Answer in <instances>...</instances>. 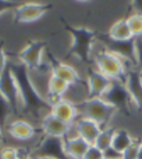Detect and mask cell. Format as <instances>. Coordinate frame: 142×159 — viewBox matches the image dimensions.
Wrapping results in <instances>:
<instances>
[{
    "label": "cell",
    "instance_id": "6da1fadb",
    "mask_svg": "<svg viewBox=\"0 0 142 159\" xmlns=\"http://www.w3.org/2000/svg\"><path fill=\"white\" fill-rule=\"evenodd\" d=\"M9 64L17 81L21 107L32 115H39L45 111H49L50 113L52 104L40 94L33 83L29 70L20 62H9Z\"/></svg>",
    "mask_w": 142,
    "mask_h": 159
},
{
    "label": "cell",
    "instance_id": "5bb4252c",
    "mask_svg": "<svg viewBox=\"0 0 142 159\" xmlns=\"http://www.w3.org/2000/svg\"><path fill=\"white\" fill-rule=\"evenodd\" d=\"M7 132L11 137L17 140H30L36 136V128L33 125L25 119H16L13 122L9 123L7 126Z\"/></svg>",
    "mask_w": 142,
    "mask_h": 159
},
{
    "label": "cell",
    "instance_id": "9c48e42d",
    "mask_svg": "<svg viewBox=\"0 0 142 159\" xmlns=\"http://www.w3.org/2000/svg\"><path fill=\"white\" fill-rule=\"evenodd\" d=\"M36 152L39 154V156L51 157L55 159H71L66 154L63 138H60V137L45 135V137L36 147Z\"/></svg>",
    "mask_w": 142,
    "mask_h": 159
},
{
    "label": "cell",
    "instance_id": "52a82bcc",
    "mask_svg": "<svg viewBox=\"0 0 142 159\" xmlns=\"http://www.w3.org/2000/svg\"><path fill=\"white\" fill-rule=\"evenodd\" d=\"M52 7L51 3L41 2H25L20 3L13 10V20L17 23L35 22L45 16L47 11Z\"/></svg>",
    "mask_w": 142,
    "mask_h": 159
},
{
    "label": "cell",
    "instance_id": "e0dca14e",
    "mask_svg": "<svg viewBox=\"0 0 142 159\" xmlns=\"http://www.w3.org/2000/svg\"><path fill=\"white\" fill-rule=\"evenodd\" d=\"M109 38L115 42H129L130 40L133 39V35L130 27L128 25L127 19H120L115 21L111 28L109 29Z\"/></svg>",
    "mask_w": 142,
    "mask_h": 159
},
{
    "label": "cell",
    "instance_id": "ffe728a7",
    "mask_svg": "<svg viewBox=\"0 0 142 159\" xmlns=\"http://www.w3.org/2000/svg\"><path fill=\"white\" fill-rule=\"evenodd\" d=\"M127 21L133 38L142 37V13H132L127 18Z\"/></svg>",
    "mask_w": 142,
    "mask_h": 159
},
{
    "label": "cell",
    "instance_id": "44dd1931",
    "mask_svg": "<svg viewBox=\"0 0 142 159\" xmlns=\"http://www.w3.org/2000/svg\"><path fill=\"white\" fill-rule=\"evenodd\" d=\"M10 114H12V111L10 108V105L3 98L2 95L0 94V126H1V128L5 126Z\"/></svg>",
    "mask_w": 142,
    "mask_h": 159
},
{
    "label": "cell",
    "instance_id": "5b68a950",
    "mask_svg": "<svg viewBox=\"0 0 142 159\" xmlns=\"http://www.w3.org/2000/svg\"><path fill=\"white\" fill-rule=\"evenodd\" d=\"M46 52V43L39 40H33L28 42L17 54V59L23 64L30 72L37 71L42 66L43 55Z\"/></svg>",
    "mask_w": 142,
    "mask_h": 159
},
{
    "label": "cell",
    "instance_id": "8992f818",
    "mask_svg": "<svg viewBox=\"0 0 142 159\" xmlns=\"http://www.w3.org/2000/svg\"><path fill=\"white\" fill-rule=\"evenodd\" d=\"M0 94L10 105L13 115H18L20 112V93L18 89L17 81L12 74L10 64L7 69L0 74Z\"/></svg>",
    "mask_w": 142,
    "mask_h": 159
},
{
    "label": "cell",
    "instance_id": "484cf974",
    "mask_svg": "<svg viewBox=\"0 0 142 159\" xmlns=\"http://www.w3.org/2000/svg\"><path fill=\"white\" fill-rule=\"evenodd\" d=\"M8 65H9V63H8V57L5 51L3 42H0V74L7 69Z\"/></svg>",
    "mask_w": 142,
    "mask_h": 159
},
{
    "label": "cell",
    "instance_id": "9a60e30c",
    "mask_svg": "<svg viewBox=\"0 0 142 159\" xmlns=\"http://www.w3.org/2000/svg\"><path fill=\"white\" fill-rule=\"evenodd\" d=\"M63 146L65 152L68 157L71 159H82L91 144L81 138L80 136L65 137L63 138Z\"/></svg>",
    "mask_w": 142,
    "mask_h": 159
},
{
    "label": "cell",
    "instance_id": "603a6c76",
    "mask_svg": "<svg viewBox=\"0 0 142 159\" xmlns=\"http://www.w3.org/2000/svg\"><path fill=\"white\" fill-rule=\"evenodd\" d=\"M140 143H141L140 140L135 139V142L132 143V145L122 154V159H137Z\"/></svg>",
    "mask_w": 142,
    "mask_h": 159
},
{
    "label": "cell",
    "instance_id": "277c9868",
    "mask_svg": "<svg viewBox=\"0 0 142 159\" xmlns=\"http://www.w3.org/2000/svg\"><path fill=\"white\" fill-rule=\"evenodd\" d=\"M95 64L98 71L113 82H122L125 77V65L117 52L103 50L95 55Z\"/></svg>",
    "mask_w": 142,
    "mask_h": 159
},
{
    "label": "cell",
    "instance_id": "cb8c5ba5",
    "mask_svg": "<svg viewBox=\"0 0 142 159\" xmlns=\"http://www.w3.org/2000/svg\"><path fill=\"white\" fill-rule=\"evenodd\" d=\"M103 158H105V152L102 150H100L95 145H91L82 159H103Z\"/></svg>",
    "mask_w": 142,
    "mask_h": 159
},
{
    "label": "cell",
    "instance_id": "4dcf8cb0",
    "mask_svg": "<svg viewBox=\"0 0 142 159\" xmlns=\"http://www.w3.org/2000/svg\"><path fill=\"white\" fill-rule=\"evenodd\" d=\"M103 159H122V157H115V158H112V157H105Z\"/></svg>",
    "mask_w": 142,
    "mask_h": 159
},
{
    "label": "cell",
    "instance_id": "3957f363",
    "mask_svg": "<svg viewBox=\"0 0 142 159\" xmlns=\"http://www.w3.org/2000/svg\"><path fill=\"white\" fill-rule=\"evenodd\" d=\"M61 22L63 23L65 29L72 38V43L68 51V55L78 57L86 63L89 62L91 47H92L93 39H95L93 31L83 27H72L68 25L63 18H61Z\"/></svg>",
    "mask_w": 142,
    "mask_h": 159
},
{
    "label": "cell",
    "instance_id": "4316f807",
    "mask_svg": "<svg viewBox=\"0 0 142 159\" xmlns=\"http://www.w3.org/2000/svg\"><path fill=\"white\" fill-rule=\"evenodd\" d=\"M17 159H30V154H29V152H28L27 149H23V150H22V154L20 155V156L18 157Z\"/></svg>",
    "mask_w": 142,
    "mask_h": 159
},
{
    "label": "cell",
    "instance_id": "2e32d148",
    "mask_svg": "<svg viewBox=\"0 0 142 159\" xmlns=\"http://www.w3.org/2000/svg\"><path fill=\"white\" fill-rule=\"evenodd\" d=\"M70 86L71 85L66 82V81L55 76V75H51L50 79L48 80L47 84V99L52 104V103L57 102L59 99L65 98L66 93L69 91Z\"/></svg>",
    "mask_w": 142,
    "mask_h": 159
},
{
    "label": "cell",
    "instance_id": "7402d4cb",
    "mask_svg": "<svg viewBox=\"0 0 142 159\" xmlns=\"http://www.w3.org/2000/svg\"><path fill=\"white\" fill-rule=\"evenodd\" d=\"M23 148H15V147H2L0 152V159H17L22 154Z\"/></svg>",
    "mask_w": 142,
    "mask_h": 159
},
{
    "label": "cell",
    "instance_id": "1f68e13d",
    "mask_svg": "<svg viewBox=\"0 0 142 159\" xmlns=\"http://www.w3.org/2000/svg\"><path fill=\"white\" fill-rule=\"evenodd\" d=\"M141 84H142V79H141Z\"/></svg>",
    "mask_w": 142,
    "mask_h": 159
},
{
    "label": "cell",
    "instance_id": "7a4b0ae2",
    "mask_svg": "<svg viewBox=\"0 0 142 159\" xmlns=\"http://www.w3.org/2000/svg\"><path fill=\"white\" fill-rule=\"evenodd\" d=\"M78 109L82 117L92 119L103 128L109 125L117 113L118 107L103 97H88L80 103Z\"/></svg>",
    "mask_w": 142,
    "mask_h": 159
},
{
    "label": "cell",
    "instance_id": "30bf717a",
    "mask_svg": "<svg viewBox=\"0 0 142 159\" xmlns=\"http://www.w3.org/2000/svg\"><path fill=\"white\" fill-rule=\"evenodd\" d=\"M49 57V64L51 67V73L55 76L63 80L67 83H69L71 86L77 85L81 83V77H80L78 71L72 66V65L65 63L62 61L58 60L56 57H53L51 53H48Z\"/></svg>",
    "mask_w": 142,
    "mask_h": 159
},
{
    "label": "cell",
    "instance_id": "d6986e66",
    "mask_svg": "<svg viewBox=\"0 0 142 159\" xmlns=\"http://www.w3.org/2000/svg\"><path fill=\"white\" fill-rule=\"evenodd\" d=\"M115 129L112 127L107 126L103 127L101 133L99 134L98 138L95 139V146L98 147L100 150H102L103 152H108L110 148H111V145H112V140H113V136H115Z\"/></svg>",
    "mask_w": 142,
    "mask_h": 159
},
{
    "label": "cell",
    "instance_id": "d4e9b609",
    "mask_svg": "<svg viewBox=\"0 0 142 159\" xmlns=\"http://www.w3.org/2000/svg\"><path fill=\"white\" fill-rule=\"evenodd\" d=\"M19 5L20 3L18 1H16V0H10V1H8V0H0V16L11 9L15 10Z\"/></svg>",
    "mask_w": 142,
    "mask_h": 159
},
{
    "label": "cell",
    "instance_id": "f546056e",
    "mask_svg": "<svg viewBox=\"0 0 142 159\" xmlns=\"http://www.w3.org/2000/svg\"><path fill=\"white\" fill-rule=\"evenodd\" d=\"M33 159H55V158H51V157H46V156H37L36 158Z\"/></svg>",
    "mask_w": 142,
    "mask_h": 159
},
{
    "label": "cell",
    "instance_id": "f1b7e54d",
    "mask_svg": "<svg viewBox=\"0 0 142 159\" xmlns=\"http://www.w3.org/2000/svg\"><path fill=\"white\" fill-rule=\"evenodd\" d=\"M2 142H3V134H2V128L0 126V152H1V149H2V147H1Z\"/></svg>",
    "mask_w": 142,
    "mask_h": 159
},
{
    "label": "cell",
    "instance_id": "ac0fdd59",
    "mask_svg": "<svg viewBox=\"0 0 142 159\" xmlns=\"http://www.w3.org/2000/svg\"><path fill=\"white\" fill-rule=\"evenodd\" d=\"M135 139V138H133L131 134L125 129H115L111 148L122 156L123 152L132 145Z\"/></svg>",
    "mask_w": 142,
    "mask_h": 159
},
{
    "label": "cell",
    "instance_id": "4fadbf2b",
    "mask_svg": "<svg viewBox=\"0 0 142 159\" xmlns=\"http://www.w3.org/2000/svg\"><path fill=\"white\" fill-rule=\"evenodd\" d=\"M76 130H77L78 136L87 140L89 144L93 145L95 139L98 138L99 134L102 130V127L98 123H95L92 119H89L87 117H79L77 122L75 123Z\"/></svg>",
    "mask_w": 142,
    "mask_h": 159
},
{
    "label": "cell",
    "instance_id": "83f0119b",
    "mask_svg": "<svg viewBox=\"0 0 142 159\" xmlns=\"http://www.w3.org/2000/svg\"><path fill=\"white\" fill-rule=\"evenodd\" d=\"M137 159H142V142L140 143L139 150H138V156H137Z\"/></svg>",
    "mask_w": 142,
    "mask_h": 159
},
{
    "label": "cell",
    "instance_id": "ba28073f",
    "mask_svg": "<svg viewBox=\"0 0 142 159\" xmlns=\"http://www.w3.org/2000/svg\"><path fill=\"white\" fill-rule=\"evenodd\" d=\"M113 84V81L97 69H90L87 77L88 97H103Z\"/></svg>",
    "mask_w": 142,
    "mask_h": 159
},
{
    "label": "cell",
    "instance_id": "8fae6325",
    "mask_svg": "<svg viewBox=\"0 0 142 159\" xmlns=\"http://www.w3.org/2000/svg\"><path fill=\"white\" fill-rule=\"evenodd\" d=\"M50 113L53 116L58 117L59 119L68 124L75 125L77 119L79 118V109L78 106L68 98H61L57 102L52 103V107Z\"/></svg>",
    "mask_w": 142,
    "mask_h": 159
},
{
    "label": "cell",
    "instance_id": "7c38bea8",
    "mask_svg": "<svg viewBox=\"0 0 142 159\" xmlns=\"http://www.w3.org/2000/svg\"><path fill=\"white\" fill-rule=\"evenodd\" d=\"M71 127H72L71 124L63 122L58 117L53 116L51 113L46 114L41 119V129L43 134L47 136L65 138L71 130Z\"/></svg>",
    "mask_w": 142,
    "mask_h": 159
}]
</instances>
